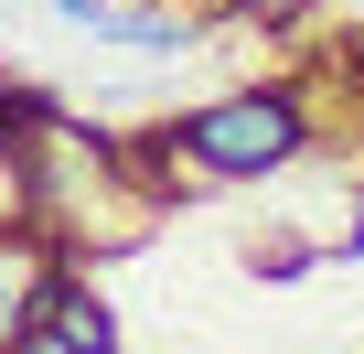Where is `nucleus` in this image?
<instances>
[{"mask_svg": "<svg viewBox=\"0 0 364 354\" xmlns=\"http://www.w3.org/2000/svg\"><path fill=\"white\" fill-rule=\"evenodd\" d=\"M300 140H311V108L289 86H236V97H215L171 129L161 172L171 183H268V172L300 161Z\"/></svg>", "mask_w": 364, "mask_h": 354, "instance_id": "f257e3e1", "label": "nucleus"}, {"mask_svg": "<svg viewBox=\"0 0 364 354\" xmlns=\"http://www.w3.org/2000/svg\"><path fill=\"white\" fill-rule=\"evenodd\" d=\"M43 11H54V22H75V33H97V43H107V22H118V0H43Z\"/></svg>", "mask_w": 364, "mask_h": 354, "instance_id": "39448f33", "label": "nucleus"}, {"mask_svg": "<svg viewBox=\"0 0 364 354\" xmlns=\"http://www.w3.org/2000/svg\"><path fill=\"white\" fill-rule=\"evenodd\" d=\"M33 236H43V226H0V343L22 333V311H33V290L54 279V258H43Z\"/></svg>", "mask_w": 364, "mask_h": 354, "instance_id": "7ed1b4c3", "label": "nucleus"}, {"mask_svg": "<svg viewBox=\"0 0 364 354\" xmlns=\"http://www.w3.org/2000/svg\"><path fill=\"white\" fill-rule=\"evenodd\" d=\"M0 226H43L33 215V161H11V140H0Z\"/></svg>", "mask_w": 364, "mask_h": 354, "instance_id": "20e7f679", "label": "nucleus"}, {"mask_svg": "<svg viewBox=\"0 0 364 354\" xmlns=\"http://www.w3.org/2000/svg\"><path fill=\"white\" fill-rule=\"evenodd\" d=\"M107 343H118V311L86 301L75 279H43L33 311H22V333H11V354H107Z\"/></svg>", "mask_w": 364, "mask_h": 354, "instance_id": "f03ea898", "label": "nucleus"}]
</instances>
